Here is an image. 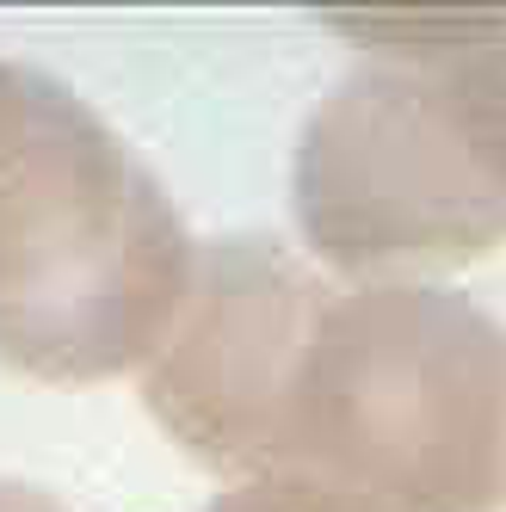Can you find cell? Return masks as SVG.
Masks as SVG:
<instances>
[{"instance_id": "1", "label": "cell", "mask_w": 506, "mask_h": 512, "mask_svg": "<svg viewBox=\"0 0 506 512\" xmlns=\"http://www.w3.org/2000/svg\"><path fill=\"white\" fill-rule=\"evenodd\" d=\"M198 247L81 93L0 56V364L99 383L149 364Z\"/></svg>"}, {"instance_id": "2", "label": "cell", "mask_w": 506, "mask_h": 512, "mask_svg": "<svg viewBox=\"0 0 506 512\" xmlns=\"http://www.w3.org/2000/svg\"><path fill=\"white\" fill-rule=\"evenodd\" d=\"M371 50L297 142V223L340 272L457 266L506 241V13L365 19Z\"/></svg>"}, {"instance_id": "3", "label": "cell", "mask_w": 506, "mask_h": 512, "mask_svg": "<svg viewBox=\"0 0 506 512\" xmlns=\"http://www.w3.org/2000/svg\"><path fill=\"white\" fill-rule=\"evenodd\" d=\"M266 475L383 512L506 506V327L439 284L328 290L284 383Z\"/></svg>"}, {"instance_id": "4", "label": "cell", "mask_w": 506, "mask_h": 512, "mask_svg": "<svg viewBox=\"0 0 506 512\" xmlns=\"http://www.w3.org/2000/svg\"><path fill=\"white\" fill-rule=\"evenodd\" d=\"M321 297L328 284L272 235L198 247L186 303L142 371V401L192 457L266 475L284 383Z\"/></svg>"}, {"instance_id": "5", "label": "cell", "mask_w": 506, "mask_h": 512, "mask_svg": "<svg viewBox=\"0 0 506 512\" xmlns=\"http://www.w3.org/2000/svg\"><path fill=\"white\" fill-rule=\"evenodd\" d=\"M210 512H383V506L358 500L334 482H315V475H247Z\"/></svg>"}, {"instance_id": "6", "label": "cell", "mask_w": 506, "mask_h": 512, "mask_svg": "<svg viewBox=\"0 0 506 512\" xmlns=\"http://www.w3.org/2000/svg\"><path fill=\"white\" fill-rule=\"evenodd\" d=\"M0 512H68V506L44 488H31V482H7L0 475Z\"/></svg>"}]
</instances>
